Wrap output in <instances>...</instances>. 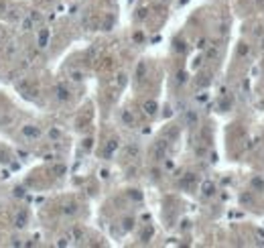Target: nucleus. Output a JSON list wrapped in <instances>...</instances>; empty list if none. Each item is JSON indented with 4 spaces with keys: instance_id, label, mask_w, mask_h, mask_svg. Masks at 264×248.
Masks as SVG:
<instances>
[{
    "instance_id": "obj_1",
    "label": "nucleus",
    "mask_w": 264,
    "mask_h": 248,
    "mask_svg": "<svg viewBox=\"0 0 264 248\" xmlns=\"http://www.w3.org/2000/svg\"><path fill=\"white\" fill-rule=\"evenodd\" d=\"M41 128L39 126H35V124H27V126H23V136L24 138H29V140H37V138H41Z\"/></svg>"
},
{
    "instance_id": "obj_2",
    "label": "nucleus",
    "mask_w": 264,
    "mask_h": 248,
    "mask_svg": "<svg viewBox=\"0 0 264 248\" xmlns=\"http://www.w3.org/2000/svg\"><path fill=\"white\" fill-rule=\"evenodd\" d=\"M167 155V140H157L153 147V157L154 161H163Z\"/></svg>"
},
{
    "instance_id": "obj_3",
    "label": "nucleus",
    "mask_w": 264,
    "mask_h": 248,
    "mask_svg": "<svg viewBox=\"0 0 264 248\" xmlns=\"http://www.w3.org/2000/svg\"><path fill=\"white\" fill-rule=\"evenodd\" d=\"M55 98H57L59 102H67L69 98H71V92H69V88L65 84H57V85H55Z\"/></svg>"
},
{
    "instance_id": "obj_4",
    "label": "nucleus",
    "mask_w": 264,
    "mask_h": 248,
    "mask_svg": "<svg viewBox=\"0 0 264 248\" xmlns=\"http://www.w3.org/2000/svg\"><path fill=\"white\" fill-rule=\"evenodd\" d=\"M138 155H140V148H138V144H134V143L126 144V148H124V157H126V159L134 161V159H138Z\"/></svg>"
},
{
    "instance_id": "obj_5",
    "label": "nucleus",
    "mask_w": 264,
    "mask_h": 248,
    "mask_svg": "<svg viewBox=\"0 0 264 248\" xmlns=\"http://www.w3.org/2000/svg\"><path fill=\"white\" fill-rule=\"evenodd\" d=\"M142 110H144L146 116H154V114H157V110H159V104H157L154 100H146L144 104H142Z\"/></svg>"
},
{
    "instance_id": "obj_6",
    "label": "nucleus",
    "mask_w": 264,
    "mask_h": 248,
    "mask_svg": "<svg viewBox=\"0 0 264 248\" xmlns=\"http://www.w3.org/2000/svg\"><path fill=\"white\" fill-rule=\"evenodd\" d=\"M120 120L126 124V126H134V124H136V118H134V114L130 110H122V112H120Z\"/></svg>"
},
{
    "instance_id": "obj_7",
    "label": "nucleus",
    "mask_w": 264,
    "mask_h": 248,
    "mask_svg": "<svg viewBox=\"0 0 264 248\" xmlns=\"http://www.w3.org/2000/svg\"><path fill=\"white\" fill-rule=\"evenodd\" d=\"M116 148H118V140H116V138L108 140V143H106V148H104V157H106V159H110V157L114 155Z\"/></svg>"
},
{
    "instance_id": "obj_8",
    "label": "nucleus",
    "mask_w": 264,
    "mask_h": 248,
    "mask_svg": "<svg viewBox=\"0 0 264 248\" xmlns=\"http://www.w3.org/2000/svg\"><path fill=\"white\" fill-rule=\"evenodd\" d=\"M20 29H23L24 33H31L33 29H35V20L31 19V16H24V19L20 20Z\"/></svg>"
},
{
    "instance_id": "obj_9",
    "label": "nucleus",
    "mask_w": 264,
    "mask_h": 248,
    "mask_svg": "<svg viewBox=\"0 0 264 248\" xmlns=\"http://www.w3.org/2000/svg\"><path fill=\"white\" fill-rule=\"evenodd\" d=\"M201 193H203V197H211V195L215 193V185H213L211 181L203 183V187H201Z\"/></svg>"
},
{
    "instance_id": "obj_10",
    "label": "nucleus",
    "mask_w": 264,
    "mask_h": 248,
    "mask_svg": "<svg viewBox=\"0 0 264 248\" xmlns=\"http://www.w3.org/2000/svg\"><path fill=\"white\" fill-rule=\"evenodd\" d=\"M69 79L75 82V84L84 82V71H81V69H71V71H69Z\"/></svg>"
},
{
    "instance_id": "obj_11",
    "label": "nucleus",
    "mask_w": 264,
    "mask_h": 248,
    "mask_svg": "<svg viewBox=\"0 0 264 248\" xmlns=\"http://www.w3.org/2000/svg\"><path fill=\"white\" fill-rule=\"evenodd\" d=\"M47 43H49V31H41L39 33V47H47Z\"/></svg>"
},
{
    "instance_id": "obj_12",
    "label": "nucleus",
    "mask_w": 264,
    "mask_h": 248,
    "mask_svg": "<svg viewBox=\"0 0 264 248\" xmlns=\"http://www.w3.org/2000/svg\"><path fill=\"white\" fill-rule=\"evenodd\" d=\"M69 236H71V240H81V238H84V230L81 228H71Z\"/></svg>"
},
{
    "instance_id": "obj_13",
    "label": "nucleus",
    "mask_w": 264,
    "mask_h": 248,
    "mask_svg": "<svg viewBox=\"0 0 264 248\" xmlns=\"http://www.w3.org/2000/svg\"><path fill=\"white\" fill-rule=\"evenodd\" d=\"M252 187L256 191H264V179L262 177H254L252 179Z\"/></svg>"
},
{
    "instance_id": "obj_14",
    "label": "nucleus",
    "mask_w": 264,
    "mask_h": 248,
    "mask_svg": "<svg viewBox=\"0 0 264 248\" xmlns=\"http://www.w3.org/2000/svg\"><path fill=\"white\" fill-rule=\"evenodd\" d=\"M144 73H146V63L140 61V63H138V67H136V78L142 79V78H144Z\"/></svg>"
},
{
    "instance_id": "obj_15",
    "label": "nucleus",
    "mask_w": 264,
    "mask_h": 248,
    "mask_svg": "<svg viewBox=\"0 0 264 248\" xmlns=\"http://www.w3.org/2000/svg\"><path fill=\"white\" fill-rule=\"evenodd\" d=\"M75 212H77V206H75V203H69V206L63 208V216H73Z\"/></svg>"
},
{
    "instance_id": "obj_16",
    "label": "nucleus",
    "mask_w": 264,
    "mask_h": 248,
    "mask_svg": "<svg viewBox=\"0 0 264 248\" xmlns=\"http://www.w3.org/2000/svg\"><path fill=\"white\" fill-rule=\"evenodd\" d=\"M24 224H27V216H24V213H19L16 220H14V226H16V228H23Z\"/></svg>"
},
{
    "instance_id": "obj_17",
    "label": "nucleus",
    "mask_w": 264,
    "mask_h": 248,
    "mask_svg": "<svg viewBox=\"0 0 264 248\" xmlns=\"http://www.w3.org/2000/svg\"><path fill=\"white\" fill-rule=\"evenodd\" d=\"M205 55H207V59H215L218 57V45H211L209 49L205 51Z\"/></svg>"
},
{
    "instance_id": "obj_18",
    "label": "nucleus",
    "mask_w": 264,
    "mask_h": 248,
    "mask_svg": "<svg viewBox=\"0 0 264 248\" xmlns=\"http://www.w3.org/2000/svg\"><path fill=\"white\" fill-rule=\"evenodd\" d=\"M49 138H51V140H59V138H61V130L53 126V128L49 130Z\"/></svg>"
},
{
    "instance_id": "obj_19",
    "label": "nucleus",
    "mask_w": 264,
    "mask_h": 248,
    "mask_svg": "<svg viewBox=\"0 0 264 248\" xmlns=\"http://www.w3.org/2000/svg\"><path fill=\"white\" fill-rule=\"evenodd\" d=\"M185 120H187V124H191V126H195V124H197V114H195V112H187V116H185Z\"/></svg>"
},
{
    "instance_id": "obj_20",
    "label": "nucleus",
    "mask_w": 264,
    "mask_h": 248,
    "mask_svg": "<svg viewBox=\"0 0 264 248\" xmlns=\"http://www.w3.org/2000/svg\"><path fill=\"white\" fill-rule=\"evenodd\" d=\"M126 79H128V75L124 73V71H120V73H118V79H116V84H118L120 88H124V85H126Z\"/></svg>"
},
{
    "instance_id": "obj_21",
    "label": "nucleus",
    "mask_w": 264,
    "mask_h": 248,
    "mask_svg": "<svg viewBox=\"0 0 264 248\" xmlns=\"http://www.w3.org/2000/svg\"><path fill=\"white\" fill-rule=\"evenodd\" d=\"M211 84V75L207 73V75H203V79H197V85H201V88H205V85H209Z\"/></svg>"
},
{
    "instance_id": "obj_22",
    "label": "nucleus",
    "mask_w": 264,
    "mask_h": 248,
    "mask_svg": "<svg viewBox=\"0 0 264 248\" xmlns=\"http://www.w3.org/2000/svg\"><path fill=\"white\" fill-rule=\"evenodd\" d=\"M246 53H248V45H246V43H240V47H238V55L244 57Z\"/></svg>"
},
{
    "instance_id": "obj_23",
    "label": "nucleus",
    "mask_w": 264,
    "mask_h": 248,
    "mask_svg": "<svg viewBox=\"0 0 264 248\" xmlns=\"http://www.w3.org/2000/svg\"><path fill=\"white\" fill-rule=\"evenodd\" d=\"M187 82V73H185V71H179V73H177V84H185Z\"/></svg>"
},
{
    "instance_id": "obj_24",
    "label": "nucleus",
    "mask_w": 264,
    "mask_h": 248,
    "mask_svg": "<svg viewBox=\"0 0 264 248\" xmlns=\"http://www.w3.org/2000/svg\"><path fill=\"white\" fill-rule=\"evenodd\" d=\"M240 202H242V203H252V195H250V193L240 195Z\"/></svg>"
},
{
    "instance_id": "obj_25",
    "label": "nucleus",
    "mask_w": 264,
    "mask_h": 248,
    "mask_svg": "<svg viewBox=\"0 0 264 248\" xmlns=\"http://www.w3.org/2000/svg\"><path fill=\"white\" fill-rule=\"evenodd\" d=\"M132 226H134V220L132 218H126V220H124V230H132Z\"/></svg>"
},
{
    "instance_id": "obj_26",
    "label": "nucleus",
    "mask_w": 264,
    "mask_h": 248,
    "mask_svg": "<svg viewBox=\"0 0 264 248\" xmlns=\"http://www.w3.org/2000/svg\"><path fill=\"white\" fill-rule=\"evenodd\" d=\"M8 161H10V155L4 153V151H0V163H8Z\"/></svg>"
},
{
    "instance_id": "obj_27",
    "label": "nucleus",
    "mask_w": 264,
    "mask_h": 248,
    "mask_svg": "<svg viewBox=\"0 0 264 248\" xmlns=\"http://www.w3.org/2000/svg\"><path fill=\"white\" fill-rule=\"evenodd\" d=\"M53 171H55V173H57V175H63V173H65L67 169H65V165H57V167H55Z\"/></svg>"
},
{
    "instance_id": "obj_28",
    "label": "nucleus",
    "mask_w": 264,
    "mask_h": 248,
    "mask_svg": "<svg viewBox=\"0 0 264 248\" xmlns=\"http://www.w3.org/2000/svg\"><path fill=\"white\" fill-rule=\"evenodd\" d=\"M150 236H153V228H146V230H144V234H142V240H148Z\"/></svg>"
},
{
    "instance_id": "obj_29",
    "label": "nucleus",
    "mask_w": 264,
    "mask_h": 248,
    "mask_svg": "<svg viewBox=\"0 0 264 248\" xmlns=\"http://www.w3.org/2000/svg\"><path fill=\"white\" fill-rule=\"evenodd\" d=\"M92 143H94L92 138H85V140H84V148H85V151H89V148H92Z\"/></svg>"
},
{
    "instance_id": "obj_30",
    "label": "nucleus",
    "mask_w": 264,
    "mask_h": 248,
    "mask_svg": "<svg viewBox=\"0 0 264 248\" xmlns=\"http://www.w3.org/2000/svg\"><path fill=\"white\" fill-rule=\"evenodd\" d=\"M146 12H148V10H146V8H140V10H138V19H146Z\"/></svg>"
},
{
    "instance_id": "obj_31",
    "label": "nucleus",
    "mask_w": 264,
    "mask_h": 248,
    "mask_svg": "<svg viewBox=\"0 0 264 248\" xmlns=\"http://www.w3.org/2000/svg\"><path fill=\"white\" fill-rule=\"evenodd\" d=\"M100 177H102V179H108V171L102 169V171H100Z\"/></svg>"
},
{
    "instance_id": "obj_32",
    "label": "nucleus",
    "mask_w": 264,
    "mask_h": 248,
    "mask_svg": "<svg viewBox=\"0 0 264 248\" xmlns=\"http://www.w3.org/2000/svg\"><path fill=\"white\" fill-rule=\"evenodd\" d=\"M144 39V37H142V33H136V35H134V41H142Z\"/></svg>"
},
{
    "instance_id": "obj_33",
    "label": "nucleus",
    "mask_w": 264,
    "mask_h": 248,
    "mask_svg": "<svg viewBox=\"0 0 264 248\" xmlns=\"http://www.w3.org/2000/svg\"><path fill=\"white\" fill-rule=\"evenodd\" d=\"M161 2H169V0H161Z\"/></svg>"
},
{
    "instance_id": "obj_34",
    "label": "nucleus",
    "mask_w": 264,
    "mask_h": 248,
    "mask_svg": "<svg viewBox=\"0 0 264 248\" xmlns=\"http://www.w3.org/2000/svg\"><path fill=\"white\" fill-rule=\"evenodd\" d=\"M0 45H2V39H0Z\"/></svg>"
},
{
    "instance_id": "obj_35",
    "label": "nucleus",
    "mask_w": 264,
    "mask_h": 248,
    "mask_svg": "<svg viewBox=\"0 0 264 248\" xmlns=\"http://www.w3.org/2000/svg\"><path fill=\"white\" fill-rule=\"evenodd\" d=\"M258 2H262V0H258Z\"/></svg>"
}]
</instances>
